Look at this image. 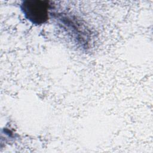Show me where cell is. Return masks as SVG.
Here are the masks:
<instances>
[{"label": "cell", "mask_w": 153, "mask_h": 153, "mask_svg": "<svg viewBox=\"0 0 153 153\" xmlns=\"http://www.w3.org/2000/svg\"><path fill=\"white\" fill-rule=\"evenodd\" d=\"M20 8L25 17L35 25L44 23L48 19L51 4L47 1H24Z\"/></svg>", "instance_id": "6da1fadb"}]
</instances>
